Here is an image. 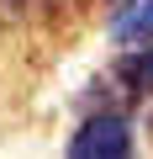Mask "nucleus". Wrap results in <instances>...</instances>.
I'll list each match as a JSON object with an SVG mask.
<instances>
[{
	"label": "nucleus",
	"instance_id": "f257e3e1",
	"mask_svg": "<svg viewBox=\"0 0 153 159\" xmlns=\"http://www.w3.org/2000/svg\"><path fill=\"white\" fill-rule=\"evenodd\" d=\"M95 90H100L95 106H121V111L142 106V101L153 96V43H127V48L116 53V64L100 74Z\"/></svg>",
	"mask_w": 153,
	"mask_h": 159
},
{
	"label": "nucleus",
	"instance_id": "f03ea898",
	"mask_svg": "<svg viewBox=\"0 0 153 159\" xmlns=\"http://www.w3.org/2000/svg\"><path fill=\"white\" fill-rule=\"evenodd\" d=\"M74 159H127L132 154V111L121 106H95L69 138Z\"/></svg>",
	"mask_w": 153,
	"mask_h": 159
},
{
	"label": "nucleus",
	"instance_id": "7ed1b4c3",
	"mask_svg": "<svg viewBox=\"0 0 153 159\" xmlns=\"http://www.w3.org/2000/svg\"><path fill=\"white\" fill-rule=\"evenodd\" d=\"M111 37L127 43H153V0H111Z\"/></svg>",
	"mask_w": 153,
	"mask_h": 159
},
{
	"label": "nucleus",
	"instance_id": "20e7f679",
	"mask_svg": "<svg viewBox=\"0 0 153 159\" xmlns=\"http://www.w3.org/2000/svg\"><path fill=\"white\" fill-rule=\"evenodd\" d=\"M69 6V0H0V21L6 27H32V21H48Z\"/></svg>",
	"mask_w": 153,
	"mask_h": 159
}]
</instances>
